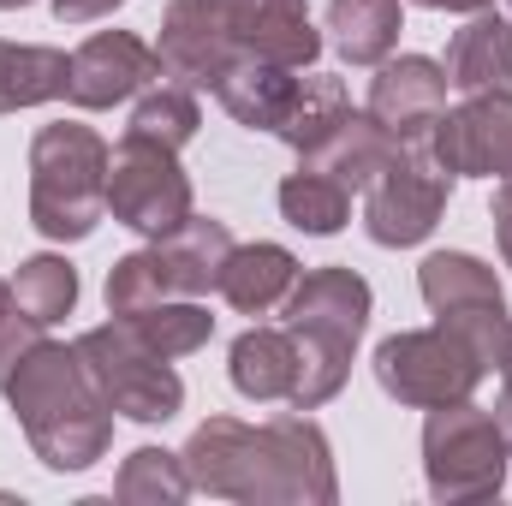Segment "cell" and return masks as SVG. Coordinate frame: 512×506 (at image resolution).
Listing matches in <instances>:
<instances>
[{"label": "cell", "instance_id": "6da1fadb", "mask_svg": "<svg viewBox=\"0 0 512 506\" xmlns=\"http://www.w3.org/2000/svg\"><path fill=\"white\" fill-rule=\"evenodd\" d=\"M185 477L197 495L239 506H334L340 477H334V447L328 435L304 417H268V423H239V417H209L185 441Z\"/></svg>", "mask_w": 512, "mask_h": 506}, {"label": "cell", "instance_id": "7a4b0ae2", "mask_svg": "<svg viewBox=\"0 0 512 506\" xmlns=\"http://www.w3.org/2000/svg\"><path fill=\"white\" fill-rule=\"evenodd\" d=\"M6 399H12V417L30 453L48 471H90L114 441V411L96 393V381L84 376L72 346L36 340L18 358V370L6 376Z\"/></svg>", "mask_w": 512, "mask_h": 506}, {"label": "cell", "instance_id": "3957f363", "mask_svg": "<svg viewBox=\"0 0 512 506\" xmlns=\"http://www.w3.org/2000/svg\"><path fill=\"white\" fill-rule=\"evenodd\" d=\"M370 310H376V292L358 268H310L292 280L286 292V334L298 340V381L286 399L292 411H316L346 387Z\"/></svg>", "mask_w": 512, "mask_h": 506}, {"label": "cell", "instance_id": "277c9868", "mask_svg": "<svg viewBox=\"0 0 512 506\" xmlns=\"http://www.w3.org/2000/svg\"><path fill=\"white\" fill-rule=\"evenodd\" d=\"M108 215V143L78 120L30 137V227L54 245H78Z\"/></svg>", "mask_w": 512, "mask_h": 506}, {"label": "cell", "instance_id": "5b68a950", "mask_svg": "<svg viewBox=\"0 0 512 506\" xmlns=\"http://www.w3.org/2000/svg\"><path fill=\"white\" fill-rule=\"evenodd\" d=\"M423 477L441 506H477L507 489V435L495 411L453 399L435 405L423 423Z\"/></svg>", "mask_w": 512, "mask_h": 506}, {"label": "cell", "instance_id": "8992f818", "mask_svg": "<svg viewBox=\"0 0 512 506\" xmlns=\"http://www.w3.org/2000/svg\"><path fill=\"white\" fill-rule=\"evenodd\" d=\"M72 352H78L84 376L96 381V393L108 399L114 417H131V423H167V417H179L185 381L173 370V358L149 352L131 334V322H108V328L78 334Z\"/></svg>", "mask_w": 512, "mask_h": 506}, {"label": "cell", "instance_id": "52a82bcc", "mask_svg": "<svg viewBox=\"0 0 512 506\" xmlns=\"http://www.w3.org/2000/svg\"><path fill=\"white\" fill-rule=\"evenodd\" d=\"M483 376H489L483 358L447 322L393 334V340L376 346V381H382V393L399 399V405H411V411H435V405L471 399Z\"/></svg>", "mask_w": 512, "mask_h": 506}, {"label": "cell", "instance_id": "ba28073f", "mask_svg": "<svg viewBox=\"0 0 512 506\" xmlns=\"http://www.w3.org/2000/svg\"><path fill=\"white\" fill-rule=\"evenodd\" d=\"M108 209L131 233L167 239L191 215V179L179 167V149H161L126 131L120 149H108Z\"/></svg>", "mask_w": 512, "mask_h": 506}, {"label": "cell", "instance_id": "9c48e42d", "mask_svg": "<svg viewBox=\"0 0 512 506\" xmlns=\"http://www.w3.org/2000/svg\"><path fill=\"white\" fill-rule=\"evenodd\" d=\"M447 191L453 179L429 161L423 143H405L364 197V233L382 245V251H405V245H423L441 215H447Z\"/></svg>", "mask_w": 512, "mask_h": 506}, {"label": "cell", "instance_id": "30bf717a", "mask_svg": "<svg viewBox=\"0 0 512 506\" xmlns=\"http://www.w3.org/2000/svg\"><path fill=\"white\" fill-rule=\"evenodd\" d=\"M423 149L447 179L512 173V90H477L465 108H453L429 126Z\"/></svg>", "mask_w": 512, "mask_h": 506}, {"label": "cell", "instance_id": "8fae6325", "mask_svg": "<svg viewBox=\"0 0 512 506\" xmlns=\"http://www.w3.org/2000/svg\"><path fill=\"white\" fill-rule=\"evenodd\" d=\"M167 72H161V54L131 36V30H96L78 54H72V78H66V102L96 114V108H114L131 102L143 90H155Z\"/></svg>", "mask_w": 512, "mask_h": 506}, {"label": "cell", "instance_id": "7c38bea8", "mask_svg": "<svg viewBox=\"0 0 512 506\" xmlns=\"http://www.w3.org/2000/svg\"><path fill=\"white\" fill-rule=\"evenodd\" d=\"M161 72L185 90H215L239 66V42L221 18V0H167L161 12Z\"/></svg>", "mask_w": 512, "mask_h": 506}, {"label": "cell", "instance_id": "4fadbf2b", "mask_svg": "<svg viewBox=\"0 0 512 506\" xmlns=\"http://www.w3.org/2000/svg\"><path fill=\"white\" fill-rule=\"evenodd\" d=\"M221 18L239 42V60H274V66L304 72L322 54L310 0H221Z\"/></svg>", "mask_w": 512, "mask_h": 506}, {"label": "cell", "instance_id": "5bb4252c", "mask_svg": "<svg viewBox=\"0 0 512 506\" xmlns=\"http://www.w3.org/2000/svg\"><path fill=\"white\" fill-rule=\"evenodd\" d=\"M441 114H447V66H435L429 54L382 60V72L370 78V120L376 126H387L399 143H423Z\"/></svg>", "mask_w": 512, "mask_h": 506}, {"label": "cell", "instance_id": "9a60e30c", "mask_svg": "<svg viewBox=\"0 0 512 506\" xmlns=\"http://www.w3.org/2000/svg\"><path fill=\"white\" fill-rule=\"evenodd\" d=\"M155 256H161V274H167L173 298H203V292H221V268L233 256V233L215 215H185L167 239H155Z\"/></svg>", "mask_w": 512, "mask_h": 506}, {"label": "cell", "instance_id": "2e32d148", "mask_svg": "<svg viewBox=\"0 0 512 506\" xmlns=\"http://www.w3.org/2000/svg\"><path fill=\"white\" fill-rule=\"evenodd\" d=\"M447 84L477 90H512V24L501 12H471V24L447 42Z\"/></svg>", "mask_w": 512, "mask_h": 506}, {"label": "cell", "instance_id": "e0dca14e", "mask_svg": "<svg viewBox=\"0 0 512 506\" xmlns=\"http://www.w3.org/2000/svg\"><path fill=\"white\" fill-rule=\"evenodd\" d=\"M399 149H405V143H399L387 126H376L370 114H346V120L334 126V137H328L310 161H298V167H316V173L340 179L346 191H370L376 173H382Z\"/></svg>", "mask_w": 512, "mask_h": 506}, {"label": "cell", "instance_id": "ac0fdd59", "mask_svg": "<svg viewBox=\"0 0 512 506\" xmlns=\"http://www.w3.org/2000/svg\"><path fill=\"white\" fill-rule=\"evenodd\" d=\"M227 376L233 387L256 399V405H274V399H292V381H298V340L286 328H245L227 352Z\"/></svg>", "mask_w": 512, "mask_h": 506}, {"label": "cell", "instance_id": "d6986e66", "mask_svg": "<svg viewBox=\"0 0 512 506\" xmlns=\"http://www.w3.org/2000/svg\"><path fill=\"white\" fill-rule=\"evenodd\" d=\"M292 280H298V256L286 245H233L221 268V298L239 316H268L274 304H286Z\"/></svg>", "mask_w": 512, "mask_h": 506}, {"label": "cell", "instance_id": "ffe728a7", "mask_svg": "<svg viewBox=\"0 0 512 506\" xmlns=\"http://www.w3.org/2000/svg\"><path fill=\"white\" fill-rule=\"evenodd\" d=\"M292 96H298V72L292 66H274V60H239L215 84V102L251 131H280Z\"/></svg>", "mask_w": 512, "mask_h": 506}, {"label": "cell", "instance_id": "44dd1931", "mask_svg": "<svg viewBox=\"0 0 512 506\" xmlns=\"http://www.w3.org/2000/svg\"><path fill=\"white\" fill-rule=\"evenodd\" d=\"M66 78H72V54L36 42H0V114L60 102Z\"/></svg>", "mask_w": 512, "mask_h": 506}, {"label": "cell", "instance_id": "7402d4cb", "mask_svg": "<svg viewBox=\"0 0 512 506\" xmlns=\"http://www.w3.org/2000/svg\"><path fill=\"white\" fill-rule=\"evenodd\" d=\"M399 0H328V42L352 66H382L399 42Z\"/></svg>", "mask_w": 512, "mask_h": 506}, {"label": "cell", "instance_id": "603a6c76", "mask_svg": "<svg viewBox=\"0 0 512 506\" xmlns=\"http://www.w3.org/2000/svg\"><path fill=\"white\" fill-rule=\"evenodd\" d=\"M417 292H423V304H429L435 316H441V310H471V304H507L495 268L477 262V256H465V251L423 256V268H417Z\"/></svg>", "mask_w": 512, "mask_h": 506}, {"label": "cell", "instance_id": "cb8c5ba5", "mask_svg": "<svg viewBox=\"0 0 512 506\" xmlns=\"http://www.w3.org/2000/svg\"><path fill=\"white\" fill-rule=\"evenodd\" d=\"M352 114V102H346V84L340 78H328V72H310V78H298V96H292V108H286V120H280V143L298 155V161H310L334 126Z\"/></svg>", "mask_w": 512, "mask_h": 506}, {"label": "cell", "instance_id": "d4e9b609", "mask_svg": "<svg viewBox=\"0 0 512 506\" xmlns=\"http://www.w3.org/2000/svg\"><path fill=\"white\" fill-rule=\"evenodd\" d=\"M280 215H286V227H298L310 239H334L352 221V191L316 167H298L280 179Z\"/></svg>", "mask_w": 512, "mask_h": 506}, {"label": "cell", "instance_id": "484cf974", "mask_svg": "<svg viewBox=\"0 0 512 506\" xmlns=\"http://www.w3.org/2000/svg\"><path fill=\"white\" fill-rule=\"evenodd\" d=\"M120 322H131V334H137L149 352H161V358H191V352H203L209 334H215V316H209L203 304H191V298H161V304H149V310H137V316H120Z\"/></svg>", "mask_w": 512, "mask_h": 506}, {"label": "cell", "instance_id": "4316f807", "mask_svg": "<svg viewBox=\"0 0 512 506\" xmlns=\"http://www.w3.org/2000/svg\"><path fill=\"white\" fill-rule=\"evenodd\" d=\"M12 298H18V310H24L30 322L54 328V322L72 316V304H78V268L54 251L24 256L18 274H12Z\"/></svg>", "mask_w": 512, "mask_h": 506}, {"label": "cell", "instance_id": "83f0119b", "mask_svg": "<svg viewBox=\"0 0 512 506\" xmlns=\"http://www.w3.org/2000/svg\"><path fill=\"white\" fill-rule=\"evenodd\" d=\"M114 495L126 506H179L191 495V477H185V459L167 453V447H137L120 477H114Z\"/></svg>", "mask_w": 512, "mask_h": 506}, {"label": "cell", "instance_id": "f1b7e54d", "mask_svg": "<svg viewBox=\"0 0 512 506\" xmlns=\"http://www.w3.org/2000/svg\"><path fill=\"white\" fill-rule=\"evenodd\" d=\"M203 126V114H197V96L185 90V84H155V90H143L137 96V108H131V137H149V143H161V149H185L191 137Z\"/></svg>", "mask_w": 512, "mask_h": 506}, {"label": "cell", "instance_id": "f546056e", "mask_svg": "<svg viewBox=\"0 0 512 506\" xmlns=\"http://www.w3.org/2000/svg\"><path fill=\"white\" fill-rule=\"evenodd\" d=\"M161 298H173V292H167V274H161L155 245L120 256V262L108 268V310H114V316H137V310H149V304H161Z\"/></svg>", "mask_w": 512, "mask_h": 506}, {"label": "cell", "instance_id": "4dcf8cb0", "mask_svg": "<svg viewBox=\"0 0 512 506\" xmlns=\"http://www.w3.org/2000/svg\"><path fill=\"white\" fill-rule=\"evenodd\" d=\"M42 340V322H30L24 310H12V316H0V387H6V376L18 370V358L30 352Z\"/></svg>", "mask_w": 512, "mask_h": 506}, {"label": "cell", "instance_id": "1f68e13d", "mask_svg": "<svg viewBox=\"0 0 512 506\" xmlns=\"http://www.w3.org/2000/svg\"><path fill=\"white\" fill-rule=\"evenodd\" d=\"M114 6H126V0H54V18H60V24H96V18H108Z\"/></svg>", "mask_w": 512, "mask_h": 506}, {"label": "cell", "instance_id": "d6a6232c", "mask_svg": "<svg viewBox=\"0 0 512 506\" xmlns=\"http://www.w3.org/2000/svg\"><path fill=\"white\" fill-rule=\"evenodd\" d=\"M495 239H501V256H507V268H512V185L495 191Z\"/></svg>", "mask_w": 512, "mask_h": 506}, {"label": "cell", "instance_id": "836d02e7", "mask_svg": "<svg viewBox=\"0 0 512 506\" xmlns=\"http://www.w3.org/2000/svg\"><path fill=\"white\" fill-rule=\"evenodd\" d=\"M411 6H423V12H489L495 0H411Z\"/></svg>", "mask_w": 512, "mask_h": 506}, {"label": "cell", "instance_id": "e575fe53", "mask_svg": "<svg viewBox=\"0 0 512 506\" xmlns=\"http://www.w3.org/2000/svg\"><path fill=\"white\" fill-rule=\"evenodd\" d=\"M495 423H501V435H507V453H512V381L501 387V405H495Z\"/></svg>", "mask_w": 512, "mask_h": 506}, {"label": "cell", "instance_id": "d590c367", "mask_svg": "<svg viewBox=\"0 0 512 506\" xmlns=\"http://www.w3.org/2000/svg\"><path fill=\"white\" fill-rule=\"evenodd\" d=\"M12 310H18V298H12V286L0 280V316H12Z\"/></svg>", "mask_w": 512, "mask_h": 506}, {"label": "cell", "instance_id": "8d00e7d4", "mask_svg": "<svg viewBox=\"0 0 512 506\" xmlns=\"http://www.w3.org/2000/svg\"><path fill=\"white\" fill-rule=\"evenodd\" d=\"M501 376L512 381V334H507V352H501Z\"/></svg>", "mask_w": 512, "mask_h": 506}, {"label": "cell", "instance_id": "74e56055", "mask_svg": "<svg viewBox=\"0 0 512 506\" xmlns=\"http://www.w3.org/2000/svg\"><path fill=\"white\" fill-rule=\"evenodd\" d=\"M18 6H30V0H0V12H18Z\"/></svg>", "mask_w": 512, "mask_h": 506}, {"label": "cell", "instance_id": "f35d334b", "mask_svg": "<svg viewBox=\"0 0 512 506\" xmlns=\"http://www.w3.org/2000/svg\"><path fill=\"white\" fill-rule=\"evenodd\" d=\"M501 185H512V173H501Z\"/></svg>", "mask_w": 512, "mask_h": 506}]
</instances>
